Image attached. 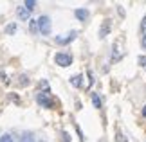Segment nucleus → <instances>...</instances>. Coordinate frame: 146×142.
Returning <instances> with one entry per match:
<instances>
[{"mask_svg": "<svg viewBox=\"0 0 146 142\" xmlns=\"http://www.w3.org/2000/svg\"><path fill=\"white\" fill-rule=\"evenodd\" d=\"M20 142H35V135L27 131V133H24V135H22V139H20Z\"/></svg>", "mask_w": 146, "mask_h": 142, "instance_id": "8", "label": "nucleus"}, {"mask_svg": "<svg viewBox=\"0 0 146 142\" xmlns=\"http://www.w3.org/2000/svg\"><path fill=\"white\" fill-rule=\"evenodd\" d=\"M15 31H16V24H9L7 27H5V32H7V34H13Z\"/></svg>", "mask_w": 146, "mask_h": 142, "instance_id": "13", "label": "nucleus"}, {"mask_svg": "<svg viewBox=\"0 0 146 142\" xmlns=\"http://www.w3.org/2000/svg\"><path fill=\"white\" fill-rule=\"evenodd\" d=\"M74 15H76V18L81 20V22H85V20L88 18V11H87V9H76Z\"/></svg>", "mask_w": 146, "mask_h": 142, "instance_id": "6", "label": "nucleus"}, {"mask_svg": "<svg viewBox=\"0 0 146 142\" xmlns=\"http://www.w3.org/2000/svg\"><path fill=\"white\" fill-rule=\"evenodd\" d=\"M25 7L27 9H29V11H33V9H35V5H36V2H35V0H25Z\"/></svg>", "mask_w": 146, "mask_h": 142, "instance_id": "12", "label": "nucleus"}, {"mask_svg": "<svg viewBox=\"0 0 146 142\" xmlns=\"http://www.w3.org/2000/svg\"><path fill=\"white\" fill-rule=\"evenodd\" d=\"M143 117H146V104H144V108H143Z\"/></svg>", "mask_w": 146, "mask_h": 142, "instance_id": "18", "label": "nucleus"}, {"mask_svg": "<svg viewBox=\"0 0 146 142\" xmlns=\"http://www.w3.org/2000/svg\"><path fill=\"white\" fill-rule=\"evenodd\" d=\"M108 31H110V20H106V22H105V24H103V25H101V31H99V36H101V38H105V36H106V32H108Z\"/></svg>", "mask_w": 146, "mask_h": 142, "instance_id": "7", "label": "nucleus"}, {"mask_svg": "<svg viewBox=\"0 0 146 142\" xmlns=\"http://www.w3.org/2000/svg\"><path fill=\"white\" fill-rule=\"evenodd\" d=\"M0 142H15V140H13V137H11L9 133H5V135L0 137Z\"/></svg>", "mask_w": 146, "mask_h": 142, "instance_id": "14", "label": "nucleus"}, {"mask_svg": "<svg viewBox=\"0 0 146 142\" xmlns=\"http://www.w3.org/2000/svg\"><path fill=\"white\" fill-rule=\"evenodd\" d=\"M47 92H42V94H38V97H36V101H38V103H40L42 106H45V108H49L50 106V99L47 97Z\"/></svg>", "mask_w": 146, "mask_h": 142, "instance_id": "5", "label": "nucleus"}, {"mask_svg": "<svg viewBox=\"0 0 146 142\" xmlns=\"http://www.w3.org/2000/svg\"><path fill=\"white\" fill-rule=\"evenodd\" d=\"M139 65H141V67H146V56H139Z\"/></svg>", "mask_w": 146, "mask_h": 142, "instance_id": "15", "label": "nucleus"}, {"mask_svg": "<svg viewBox=\"0 0 146 142\" xmlns=\"http://www.w3.org/2000/svg\"><path fill=\"white\" fill-rule=\"evenodd\" d=\"M42 142H43V140H42Z\"/></svg>", "mask_w": 146, "mask_h": 142, "instance_id": "19", "label": "nucleus"}, {"mask_svg": "<svg viewBox=\"0 0 146 142\" xmlns=\"http://www.w3.org/2000/svg\"><path fill=\"white\" fill-rule=\"evenodd\" d=\"M16 15H18V18L20 20H29V16H31V11L25 7V5H22V7L16 9Z\"/></svg>", "mask_w": 146, "mask_h": 142, "instance_id": "4", "label": "nucleus"}, {"mask_svg": "<svg viewBox=\"0 0 146 142\" xmlns=\"http://www.w3.org/2000/svg\"><path fill=\"white\" fill-rule=\"evenodd\" d=\"M38 27H40V32H42V34H49V32H50V18H49V16H45V15H43V16H40V18H38Z\"/></svg>", "mask_w": 146, "mask_h": 142, "instance_id": "2", "label": "nucleus"}, {"mask_svg": "<svg viewBox=\"0 0 146 142\" xmlns=\"http://www.w3.org/2000/svg\"><path fill=\"white\" fill-rule=\"evenodd\" d=\"M141 31H144V34H146V16H144L143 22H141Z\"/></svg>", "mask_w": 146, "mask_h": 142, "instance_id": "16", "label": "nucleus"}, {"mask_svg": "<svg viewBox=\"0 0 146 142\" xmlns=\"http://www.w3.org/2000/svg\"><path fill=\"white\" fill-rule=\"evenodd\" d=\"M81 79H83V77L78 74V76H72V77H70V83L74 85V87H81Z\"/></svg>", "mask_w": 146, "mask_h": 142, "instance_id": "9", "label": "nucleus"}, {"mask_svg": "<svg viewBox=\"0 0 146 142\" xmlns=\"http://www.w3.org/2000/svg\"><path fill=\"white\" fill-rule=\"evenodd\" d=\"M29 27H31V31H33V32L40 31V27H38V20H31V24H29Z\"/></svg>", "mask_w": 146, "mask_h": 142, "instance_id": "11", "label": "nucleus"}, {"mask_svg": "<svg viewBox=\"0 0 146 142\" xmlns=\"http://www.w3.org/2000/svg\"><path fill=\"white\" fill-rule=\"evenodd\" d=\"M92 103L96 108H101V99H99V95L98 94H92Z\"/></svg>", "mask_w": 146, "mask_h": 142, "instance_id": "10", "label": "nucleus"}, {"mask_svg": "<svg viewBox=\"0 0 146 142\" xmlns=\"http://www.w3.org/2000/svg\"><path fill=\"white\" fill-rule=\"evenodd\" d=\"M54 61H56V65H60V67H69V65H72V56L65 54V52H58L54 56Z\"/></svg>", "mask_w": 146, "mask_h": 142, "instance_id": "1", "label": "nucleus"}, {"mask_svg": "<svg viewBox=\"0 0 146 142\" xmlns=\"http://www.w3.org/2000/svg\"><path fill=\"white\" fill-rule=\"evenodd\" d=\"M76 36H78V31H70L69 34H65V36H56V43H60V45H67V43H70Z\"/></svg>", "mask_w": 146, "mask_h": 142, "instance_id": "3", "label": "nucleus"}, {"mask_svg": "<svg viewBox=\"0 0 146 142\" xmlns=\"http://www.w3.org/2000/svg\"><path fill=\"white\" fill-rule=\"evenodd\" d=\"M141 45H143V49H146V34H143L141 38Z\"/></svg>", "mask_w": 146, "mask_h": 142, "instance_id": "17", "label": "nucleus"}]
</instances>
